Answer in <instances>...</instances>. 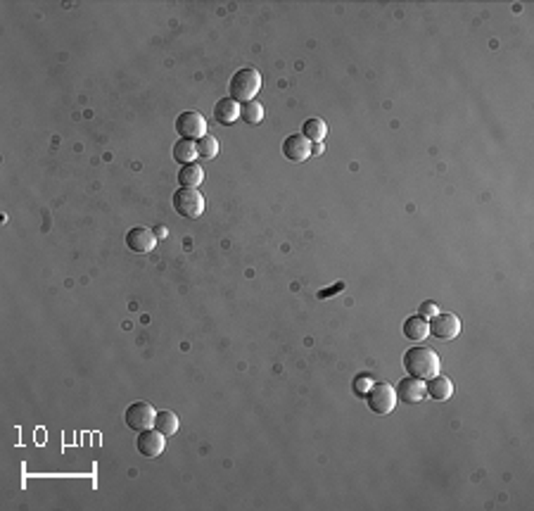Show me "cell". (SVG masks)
<instances>
[{
  "label": "cell",
  "mask_w": 534,
  "mask_h": 511,
  "mask_svg": "<svg viewBox=\"0 0 534 511\" xmlns=\"http://www.w3.org/2000/svg\"><path fill=\"white\" fill-rule=\"evenodd\" d=\"M176 131H178V136L185 138V141H200L202 136H207V122H205V117L195 110L181 112L178 120H176Z\"/></svg>",
  "instance_id": "cell-5"
},
{
  "label": "cell",
  "mask_w": 534,
  "mask_h": 511,
  "mask_svg": "<svg viewBox=\"0 0 534 511\" xmlns=\"http://www.w3.org/2000/svg\"><path fill=\"white\" fill-rule=\"evenodd\" d=\"M262 89V74L254 67H242L237 69L235 74L231 76V84H228V91H231V98L235 102H250L254 95Z\"/></svg>",
  "instance_id": "cell-2"
},
{
  "label": "cell",
  "mask_w": 534,
  "mask_h": 511,
  "mask_svg": "<svg viewBox=\"0 0 534 511\" xmlns=\"http://www.w3.org/2000/svg\"><path fill=\"white\" fill-rule=\"evenodd\" d=\"M136 450L143 454V457H159V454L164 452V435L157 431V428H145V431L138 433L136 438Z\"/></svg>",
  "instance_id": "cell-8"
},
{
  "label": "cell",
  "mask_w": 534,
  "mask_h": 511,
  "mask_svg": "<svg viewBox=\"0 0 534 511\" xmlns=\"http://www.w3.org/2000/svg\"><path fill=\"white\" fill-rule=\"evenodd\" d=\"M154 428H157L164 438L174 435V433L178 431V416H176L174 411H167V409L157 411V416H154Z\"/></svg>",
  "instance_id": "cell-16"
},
{
  "label": "cell",
  "mask_w": 534,
  "mask_h": 511,
  "mask_svg": "<svg viewBox=\"0 0 534 511\" xmlns=\"http://www.w3.org/2000/svg\"><path fill=\"white\" fill-rule=\"evenodd\" d=\"M240 120L245 124H259L264 120V107L257 100L242 102L240 105Z\"/></svg>",
  "instance_id": "cell-19"
},
{
  "label": "cell",
  "mask_w": 534,
  "mask_h": 511,
  "mask_svg": "<svg viewBox=\"0 0 534 511\" xmlns=\"http://www.w3.org/2000/svg\"><path fill=\"white\" fill-rule=\"evenodd\" d=\"M283 155L290 162H307L311 157V141H307L302 133L288 136L283 141Z\"/></svg>",
  "instance_id": "cell-9"
},
{
  "label": "cell",
  "mask_w": 534,
  "mask_h": 511,
  "mask_svg": "<svg viewBox=\"0 0 534 511\" xmlns=\"http://www.w3.org/2000/svg\"><path fill=\"white\" fill-rule=\"evenodd\" d=\"M304 133L302 136L307 138V141H311V143H321L325 138V133H328V126H325V122L323 120H307L304 122Z\"/></svg>",
  "instance_id": "cell-18"
},
{
  "label": "cell",
  "mask_w": 534,
  "mask_h": 511,
  "mask_svg": "<svg viewBox=\"0 0 534 511\" xmlns=\"http://www.w3.org/2000/svg\"><path fill=\"white\" fill-rule=\"evenodd\" d=\"M404 369L413 378L428 381L439 374V354L430 348H411L404 352Z\"/></svg>",
  "instance_id": "cell-1"
},
{
  "label": "cell",
  "mask_w": 534,
  "mask_h": 511,
  "mask_svg": "<svg viewBox=\"0 0 534 511\" xmlns=\"http://www.w3.org/2000/svg\"><path fill=\"white\" fill-rule=\"evenodd\" d=\"M174 209L185 219H200L205 212V198L197 188H183L181 185L174 193Z\"/></svg>",
  "instance_id": "cell-3"
},
{
  "label": "cell",
  "mask_w": 534,
  "mask_h": 511,
  "mask_svg": "<svg viewBox=\"0 0 534 511\" xmlns=\"http://www.w3.org/2000/svg\"><path fill=\"white\" fill-rule=\"evenodd\" d=\"M397 400L406 402V405H418V402L425 397V385L421 378H413V376H408V378L399 381L397 388Z\"/></svg>",
  "instance_id": "cell-11"
},
{
  "label": "cell",
  "mask_w": 534,
  "mask_h": 511,
  "mask_svg": "<svg viewBox=\"0 0 534 511\" xmlns=\"http://www.w3.org/2000/svg\"><path fill=\"white\" fill-rule=\"evenodd\" d=\"M214 120L219 124H224V126H228V124L240 120V105H237L233 98H224V100H219L214 105Z\"/></svg>",
  "instance_id": "cell-13"
},
{
  "label": "cell",
  "mask_w": 534,
  "mask_h": 511,
  "mask_svg": "<svg viewBox=\"0 0 534 511\" xmlns=\"http://www.w3.org/2000/svg\"><path fill=\"white\" fill-rule=\"evenodd\" d=\"M205 181V169L200 167L197 162H190V164H183L178 172V183L183 188H197V185Z\"/></svg>",
  "instance_id": "cell-14"
},
{
  "label": "cell",
  "mask_w": 534,
  "mask_h": 511,
  "mask_svg": "<svg viewBox=\"0 0 534 511\" xmlns=\"http://www.w3.org/2000/svg\"><path fill=\"white\" fill-rule=\"evenodd\" d=\"M323 152V146L321 143H316V146H311V155H321Z\"/></svg>",
  "instance_id": "cell-23"
},
{
  "label": "cell",
  "mask_w": 534,
  "mask_h": 511,
  "mask_svg": "<svg viewBox=\"0 0 534 511\" xmlns=\"http://www.w3.org/2000/svg\"><path fill=\"white\" fill-rule=\"evenodd\" d=\"M154 416H157V411H154L152 405H148V402H133L126 409V414H124V419H126V426L131 431L141 433L145 428L154 426Z\"/></svg>",
  "instance_id": "cell-6"
},
{
  "label": "cell",
  "mask_w": 534,
  "mask_h": 511,
  "mask_svg": "<svg viewBox=\"0 0 534 511\" xmlns=\"http://www.w3.org/2000/svg\"><path fill=\"white\" fill-rule=\"evenodd\" d=\"M154 242H157V236H154L150 229H145V226H136V229H131L126 234L128 250L138 252V255H145V252H150L154 247Z\"/></svg>",
  "instance_id": "cell-10"
},
{
  "label": "cell",
  "mask_w": 534,
  "mask_h": 511,
  "mask_svg": "<svg viewBox=\"0 0 534 511\" xmlns=\"http://www.w3.org/2000/svg\"><path fill=\"white\" fill-rule=\"evenodd\" d=\"M428 328H430V333H432L434 338L451 340V338H456V335L461 333V321H458V317H456V314H451V312H437L432 317V321L428 323Z\"/></svg>",
  "instance_id": "cell-7"
},
{
  "label": "cell",
  "mask_w": 534,
  "mask_h": 511,
  "mask_svg": "<svg viewBox=\"0 0 534 511\" xmlns=\"http://www.w3.org/2000/svg\"><path fill=\"white\" fill-rule=\"evenodd\" d=\"M368 388H371V381L366 378V376H359V378L354 381V392L359 397H364L366 392H368Z\"/></svg>",
  "instance_id": "cell-21"
},
{
  "label": "cell",
  "mask_w": 534,
  "mask_h": 511,
  "mask_svg": "<svg viewBox=\"0 0 534 511\" xmlns=\"http://www.w3.org/2000/svg\"><path fill=\"white\" fill-rule=\"evenodd\" d=\"M451 392H454V383L447 378V376L437 374L432 376V378H428V385H425V395L432 397V400L437 402H444L451 397Z\"/></svg>",
  "instance_id": "cell-12"
},
{
  "label": "cell",
  "mask_w": 534,
  "mask_h": 511,
  "mask_svg": "<svg viewBox=\"0 0 534 511\" xmlns=\"http://www.w3.org/2000/svg\"><path fill=\"white\" fill-rule=\"evenodd\" d=\"M366 402L373 414H390L397 407V390L390 383H375L368 388Z\"/></svg>",
  "instance_id": "cell-4"
},
{
  "label": "cell",
  "mask_w": 534,
  "mask_h": 511,
  "mask_svg": "<svg viewBox=\"0 0 534 511\" xmlns=\"http://www.w3.org/2000/svg\"><path fill=\"white\" fill-rule=\"evenodd\" d=\"M197 157V148H195V141H185V138H181V141L174 143V159L181 164H190L195 162Z\"/></svg>",
  "instance_id": "cell-17"
},
{
  "label": "cell",
  "mask_w": 534,
  "mask_h": 511,
  "mask_svg": "<svg viewBox=\"0 0 534 511\" xmlns=\"http://www.w3.org/2000/svg\"><path fill=\"white\" fill-rule=\"evenodd\" d=\"M428 333H430L428 321H425V317H421V314L408 317L406 321H404V335H406L408 340H423V338H428Z\"/></svg>",
  "instance_id": "cell-15"
},
{
  "label": "cell",
  "mask_w": 534,
  "mask_h": 511,
  "mask_svg": "<svg viewBox=\"0 0 534 511\" xmlns=\"http://www.w3.org/2000/svg\"><path fill=\"white\" fill-rule=\"evenodd\" d=\"M437 312H439V307L434 302H423L421 309H418V314H421V317H430V319H432Z\"/></svg>",
  "instance_id": "cell-22"
},
{
  "label": "cell",
  "mask_w": 534,
  "mask_h": 511,
  "mask_svg": "<svg viewBox=\"0 0 534 511\" xmlns=\"http://www.w3.org/2000/svg\"><path fill=\"white\" fill-rule=\"evenodd\" d=\"M195 148H197V155L200 157H205V159H214L216 155H219V141H216L214 136H202L200 141L195 143Z\"/></svg>",
  "instance_id": "cell-20"
}]
</instances>
